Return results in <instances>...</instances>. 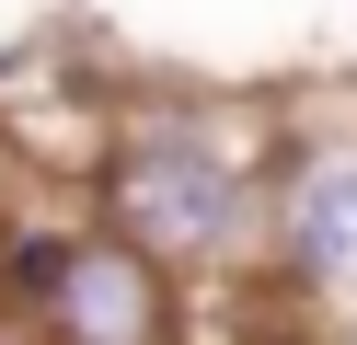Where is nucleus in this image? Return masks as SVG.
Listing matches in <instances>:
<instances>
[{
	"label": "nucleus",
	"instance_id": "f257e3e1",
	"mask_svg": "<svg viewBox=\"0 0 357 345\" xmlns=\"http://www.w3.org/2000/svg\"><path fill=\"white\" fill-rule=\"evenodd\" d=\"M265 161H277V115L208 104V92H139L104 115V150L81 184L116 242H139L185 288H219V276H254Z\"/></svg>",
	"mask_w": 357,
	"mask_h": 345
},
{
	"label": "nucleus",
	"instance_id": "f03ea898",
	"mask_svg": "<svg viewBox=\"0 0 357 345\" xmlns=\"http://www.w3.org/2000/svg\"><path fill=\"white\" fill-rule=\"evenodd\" d=\"M254 288L265 299H346L357 288V138H277Z\"/></svg>",
	"mask_w": 357,
	"mask_h": 345
},
{
	"label": "nucleus",
	"instance_id": "7ed1b4c3",
	"mask_svg": "<svg viewBox=\"0 0 357 345\" xmlns=\"http://www.w3.org/2000/svg\"><path fill=\"white\" fill-rule=\"evenodd\" d=\"M35 345H185V276L150 265L139 242H116L104 219L70 230V265L47 276V299L24 311Z\"/></svg>",
	"mask_w": 357,
	"mask_h": 345
},
{
	"label": "nucleus",
	"instance_id": "20e7f679",
	"mask_svg": "<svg viewBox=\"0 0 357 345\" xmlns=\"http://www.w3.org/2000/svg\"><path fill=\"white\" fill-rule=\"evenodd\" d=\"M346 299H357V288H346Z\"/></svg>",
	"mask_w": 357,
	"mask_h": 345
}]
</instances>
